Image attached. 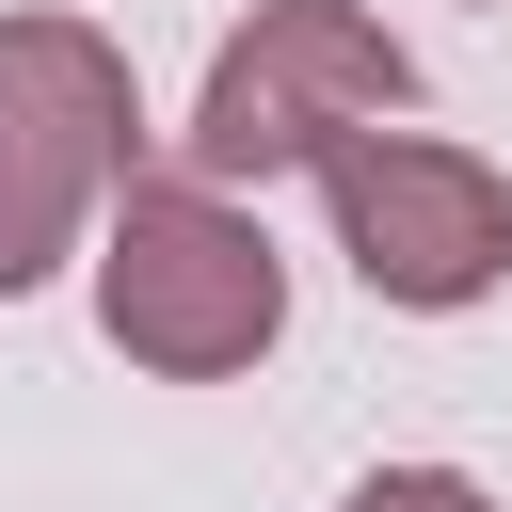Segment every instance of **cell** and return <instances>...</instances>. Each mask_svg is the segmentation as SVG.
I'll return each mask as SVG.
<instances>
[{
  "label": "cell",
  "mask_w": 512,
  "mask_h": 512,
  "mask_svg": "<svg viewBox=\"0 0 512 512\" xmlns=\"http://www.w3.org/2000/svg\"><path fill=\"white\" fill-rule=\"evenodd\" d=\"M336 512H496V496H480L464 464H368V480H352Z\"/></svg>",
  "instance_id": "5b68a950"
},
{
  "label": "cell",
  "mask_w": 512,
  "mask_h": 512,
  "mask_svg": "<svg viewBox=\"0 0 512 512\" xmlns=\"http://www.w3.org/2000/svg\"><path fill=\"white\" fill-rule=\"evenodd\" d=\"M416 112V48L368 16V0H256L224 48H208V96L176 128V176L192 192H240V176H288V160H336L352 128Z\"/></svg>",
  "instance_id": "7a4b0ae2"
},
{
  "label": "cell",
  "mask_w": 512,
  "mask_h": 512,
  "mask_svg": "<svg viewBox=\"0 0 512 512\" xmlns=\"http://www.w3.org/2000/svg\"><path fill=\"white\" fill-rule=\"evenodd\" d=\"M128 144H144L128 48L96 16H0V304L96 240V208L144 176Z\"/></svg>",
  "instance_id": "3957f363"
},
{
  "label": "cell",
  "mask_w": 512,
  "mask_h": 512,
  "mask_svg": "<svg viewBox=\"0 0 512 512\" xmlns=\"http://www.w3.org/2000/svg\"><path fill=\"white\" fill-rule=\"evenodd\" d=\"M96 320H112L128 368L224 384V368H256V352L288 336V256H272V224H240L224 192L128 176V192L96 208Z\"/></svg>",
  "instance_id": "6da1fadb"
},
{
  "label": "cell",
  "mask_w": 512,
  "mask_h": 512,
  "mask_svg": "<svg viewBox=\"0 0 512 512\" xmlns=\"http://www.w3.org/2000/svg\"><path fill=\"white\" fill-rule=\"evenodd\" d=\"M320 192H336V256L400 320H464L512 272V176L464 160V144H432V128H352L320 160Z\"/></svg>",
  "instance_id": "277c9868"
}]
</instances>
